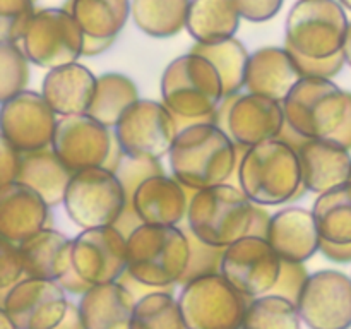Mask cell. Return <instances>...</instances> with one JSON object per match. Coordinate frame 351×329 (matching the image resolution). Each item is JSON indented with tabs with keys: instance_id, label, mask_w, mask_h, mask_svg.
<instances>
[{
	"instance_id": "cell-1",
	"label": "cell",
	"mask_w": 351,
	"mask_h": 329,
	"mask_svg": "<svg viewBox=\"0 0 351 329\" xmlns=\"http://www.w3.org/2000/svg\"><path fill=\"white\" fill-rule=\"evenodd\" d=\"M168 160L173 177L195 192L228 184L239 168L235 141L211 123L180 130Z\"/></svg>"
},
{
	"instance_id": "cell-2",
	"label": "cell",
	"mask_w": 351,
	"mask_h": 329,
	"mask_svg": "<svg viewBox=\"0 0 351 329\" xmlns=\"http://www.w3.org/2000/svg\"><path fill=\"white\" fill-rule=\"evenodd\" d=\"M240 188L257 206H280L304 197L298 153L281 139L249 147L237 168Z\"/></svg>"
},
{
	"instance_id": "cell-3",
	"label": "cell",
	"mask_w": 351,
	"mask_h": 329,
	"mask_svg": "<svg viewBox=\"0 0 351 329\" xmlns=\"http://www.w3.org/2000/svg\"><path fill=\"white\" fill-rule=\"evenodd\" d=\"M191 247L182 226L141 225L127 236V271L153 287L180 283Z\"/></svg>"
},
{
	"instance_id": "cell-4",
	"label": "cell",
	"mask_w": 351,
	"mask_h": 329,
	"mask_svg": "<svg viewBox=\"0 0 351 329\" xmlns=\"http://www.w3.org/2000/svg\"><path fill=\"white\" fill-rule=\"evenodd\" d=\"M254 211L256 204L242 188L221 184L192 195L187 225L202 242L226 249L249 236Z\"/></svg>"
},
{
	"instance_id": "cell-5",
	"label": "cell",
	"mask_w": 351,
	"mask_h": 329,
	"mask_svg": "<svg viewBox=\"0 0 351 329\" xmlns=\"http://www.w3.org/2000/svg\"><path fill=\"white\" fill-rule=\"evenodd\" d=\"M225 98L221 77L209 60L189 51L175 58L161 75V103L182 119H202Z\"/></svg>"
},
{
	"instance_id": "cell-6",
	"label": "cell",
	"mask_w": 351,
	"mask_h": 329,
	"mask_svg": "<svg viewBox=\"0 0 351 329\" xmlns=\"http://www.w3.org/2000/svg\"><path fill=\"white\" fill-rule=\"evenodd\" d=\"M350 91L331 79L302 77L283 101L285 119L305 139H331L348 113Z\"/></svg>"
},
{
	"instance_id": "cell-7",
	"label": "cell",
	"mask_w": 351,
	"mask_h": 329,
	"mask_svg": "<svg viewBox=\"0 0 351 329\" xmlns=\"http://www.w3.org/2000/svg\"><path fill=\"white\" fill-rule=\"evenodd\" d=\"M348 17L338 0H298L287 17L285 47L314 60L341 53Z\"/></svg>"
},
{
	"instance_id": "cell-8",
	"label": "cell",
	"mask_w": 351,
	"mask_h": 329,
	"mask_svg": "<svg viewBox=\"0 0 351 329\" xmlns=\"http://www.w3.org/2000/svg\"><path fill=\"white\" fill-rule=\"evenodd\" d=\"M178 307L187 329H242L252 298L232 287L221 274L199 278L180 287Z\"/></svg>"
},
{
	"instance_id": "cell-9",
	"label": "cell",
	"mask_w": 351,
	"mask_h": 329,
	"mask_svg": "<svg viewBox=\"0 0 351 329\" xmlns=\"http://www.w3.org/2000/svg\"><path fill=\"white\" fill-rule=\"evenodd\" d=\"M127 206L125 192L117 173L106 168H89L72 175L64 208L82 230L113 226Z\"/></svg>"
},
{
	"instance_id": "cell-10",
	"label": "cell",
	"mask_w": 351,
	"mask_h": 329,
	"mask_svg": "<svg viewBox=\"0 0 351 329\" xmlns=\"http://www.w3.org/2000/svg\"><path fill=\"white\" fill-rule=\"evenodd\" d=\"M113 136L125 156L156 160L170 154L178 127L175 117L163 103L139 99L122 115Z\"/></svg>"
},
{
	"instance_id": "cell-11",
	"label": "cell",
	"mask_w": 351,
	"mask_h": 329,
	"mask_svg": "<svg viewBox=\"0 0 351 329\" xmlns=\"http://www.w3.org/2000/svg\"><path fill=\"white\" fill-rule=\"evenodd\" d=\"M21 47L29 62L51 71L77 64V58L82 57L84 33L64 7H48L36 10Z\"/></svg>"
},
{
	"instance_id": "cell-12",
	"label": "cell",
	"mask_w": 351,
	"mask_h": 329,
	"mask_svg": "<svg viewBox=\"0 0 351 329\" xmlns=\"http://www.w3.org/2000/svg\"><path fill=\"white\" fill-rule=\"evenodd\" d=\"M71 302L58 281L24 278L0 295V310L17 329H53L64 321Z\"/></svg>"
},
{
	"instance_id": "cell-13",
	"label": "cell",
	"mask_w": 351,
	"mask_h": 329,
	"mask_svg": "<svg viewBox=\"0 0 351 329\" xmlns=\"http://www.w3.org/2000/svg\"><path fill=\"white\" fill-rule=\"evenodd\" d=\"M297 308L308 329H351V276L336 269L311 273Z\"/></svg>"
},
{
	"instance_id": "cell-14",
	"label": "cell",
	"mask_w": 351,
	"mask_h": 329,
	"mask_svg": "<svg viewBox=\"0 0 351 329\" xmlns=\"http://www.w3.org/2000/svg\"><path fill=\"white\" fill-rule=\"evenodd\" d=\"M281 259L266 239L245 236L226 247L221 276L249 298L267 295L280 276Z\"/></svg>"
},
{
	"instance_id": "cell-15",
	"label": "cell",
	"mask_w": 351,
	"mask_h": 329,
	"mask_svg": "<svg viewBox=\"0 0 351 329\" xmlns=\"http://www.w3.org/2000/svg\"><path fill=\"white\" fill-rule=\"evenodd\" d=\"M115 136L88 113L60 117L53 134L51 151L72 171L98 168L106 163Z\"/></svg>"
},
{
	"instance_id": "cell-16",
	"label": "cell",
	"mask_w": 351,
	"mask_h": 329,
	"mask_svg": "<svg viewBox=\"0 0 351 329\" xmlns=\"http://www.w3.org/2000/svg\"><path fill=\"white\" fill-rule=\"evenodd\" d=\"M57 122L40 93L26 89L2 103V139L23 154L51 147Z\"/></svg>"
},
{
	"instance_id": "cell-17",
	"label": "cell",
	"mask_w": 351,
	"mask_h": 329,
	"mask_svg": "<svg viewBox=\"0 0 351 329\" xmlns=\"http://www.w3.org/2000/svg\"><path fill=\"white\" fill-rule=\"evenodd\" d=\"M72 267L93 287L117 283L127 271V239L115 226L82 230L72 245Z\"/></svg>"
},
{
	"instance_id": "cell-18",
	"label": "cell",
	"mask_w": 351,
	"mask_h": 329,
	"mask_svg": "<svg viewBox=\"0 0 351 329\" xmlns=\"http://www.w3.org/2000/svg\"><path fill=\"white\" fill-rule=\"evenodd\" d=\"M195 191L184 187L175 177L156 175L141 184L132 206L143 225L180 226L187 219L189 204Z\"/></svg>"
},
{
	"instance_id": "cell-19",
	"label": "cell",
	"mask_w": 351,
	"mask_h": 329,
	"mask_svg": "<svg viewBox=\"0 0 351 329\" xmlns=\"http://www.w3.org/2000/svg\"><path fill=\"white\" fill-rule=\"evenodd\" d=\"M285 123L283 103L267 96L243 93L237 96L230 113L228 136L237 144L252 147L280 137Z\"/></svg>"
},
{
	"instance_id": "cell-20",
	"label": "cell",
	"mask_w": 351,
	"mask_h": 329,
	"mask_svg": "<svg viewBox=\"0 0 351 329\" xmlns=\"http://www.w3.org/2000/svg\"><path fill=\"white\" fill-rule=\"evenodd\" d=\"M48 209L43 197L21 182L0 185V233L3 240L21 243L47 228Z\"/></svg>"
},
{
	"instance_id": "cell-21",
	"label": "cell",
	"mask_w": 351,
	"mask_h": 329,
	"mask_svg": "<svg viewBox=\"0 0 351 329\" xmlns=\"http://www.w3.org/2000/svg\"><path fill=\"white\" fill-rule=\"evenodd\" d=\"M266 240L281 260L305 264L319 252L322 239L312 209L290 206L271 216Z\"/></svg>"
},
{
	"instance_id": "cell-22",
	"label": "cell",
	"mask_w": 351,
	"mask_h": 329,
	"mask_svg": "<svg viewBox=\"0 0 351 329\" xmlns=\"http://www.w3.org/2000/svg\"><path fill=\"white\" fill-rule=\"evenodd\" d=\"M297 153L307 192L321 195L351 182V153L346 147L328 139H308Z\"/></svg>"
},
{
	"instance_id": "cell-23",
	"label": "cell",
	"mask_w": 351,
	"mask_h": 329,
	"mask_svg": "<svg viewBox=\"0 0 351 329\" xmlns=\"http://www.w3.org/2000/svg\"><path fill=\"white\" fill-rule=\"evenodd\" d=\"M96 84L98 77L86 65L71 64L48 71L41 82V96L55 115H82L91 108Z\"/></svg>"
},
{
	"instance_id": "cell-24",
	"label": "cell",
	"mask_w": 351,
	"mask_h": 329,
	"mask_svg": "<svg viewBox=\"0 0 351 329\" xmlns=\"http://www.w3.org/2000/svg\"><path fill=\"white\" fill-rule=\"evenodd\" d=\"M302 75L287 48L263 47L250 53L245 89L283 103Z\"/></svg>"
},
{
	"instance_id": "cell-25",
	"label": "cell",
	"mask_w": 351,
	"mask_h": 329,
	"mask_svg": "<svg viewBox=\"0 0 351 329\" xmlns=\"http://www.w3.org/2000/svg\"><path fill=\"white\" fill-rule=\"evenodd\" d=\"M23 256L26 278L58 281L72 267L74 240L53 228H43L17 243Z\"/></svg>"
},
{
	"instance_id": "cell-26",
	"label": "cell",
	"mask_w": 351,
	"mask_h": 329,
	"mask_svg": "<svg viewBox=\"0 0 351 329\" xmlns=\"http://www.w3.org/2000/svg\"><path fill=\"white\" fill-rule=\"evenodd\" d=\"M137 302L120 283L95 284L77 302L84 329H129Z\"/></svg>"
},
{
	"instance_id": "cell-27",
	"label": "cell",
	"mask_w": 351,
	"mask_h": 329,
	"mask_svg": "<svg viewBox=\"0 0 351 329\" xmlns=\"http://www.w3.org/2000/svg\"><path fill=\"white\" fill-rule=\"evenodd\" d=\"M72 171L62 163L51 147L23 154V167L17 182L36 191L48 206L64 204Z\"/></svg>"
},
{
	"instance_id": "cell-28",
	"label": "cell",
	"mask_w": 351,
	"mask_h": 329,
	"mask_svg": "<svg viewBox=\"0 0 351 329\" xmlns=\"http://www.w3.org/2000/svg\"><path fill=\"white\" fill-rule=\"evenodd\" d=\"M240 14L233 0H191L187 31L195 43L218 45L235 38Z\"/></svg>"
},
{
	"instance_id": "cell-29",
	"label": "cell",
	"mask_w": 351,
	"mask_h": 329,
	"mask_svg": "<svg viewBox=\"0 0 351 329\" xmlns=\"http://www.w3.org/2000/svg\"><path fill=\"white\" fill-rule=\"evenodd\" d=\"M64 9L86 36L117 38L130 16V0H67Z\"/></svg>"
},
{
	"instance_id": "cell-30",
	"label": "cell",
	"mask_w": 351,
	"mask_h": 329,
	"mask_svg": "<svg viewBox=\"0 0 351 329\" xmlns=\"http://www.w3.org/2000/svg\"><path fill=\"white\" fill-rule=\"evenodd\" d=\"M191 0H130V16L143 33L171 38L187 26Z\"/></svg>"
},
{
	"instance_id": "cell-31",
	"label": "cell",
	"mask_w": 351,
	"mask_h": 329,
	"mask_svg": "<svg viewBox=\"0 0 351 329\" xmlns=\"http://www.w3.org/2000/svg\"><path fill=\"white\" fill-rule=\"evenodd\" d=\"M139 99V89L132 79L120 72H106L98 77L95 99L88 115L112 129L119 123L123 113Z\"/></svg>"
},
{
	"instance_id": "cell-32",
	"label": "cell",
	"mask_w": 351,
	"mask_h": 329,
	"mask_svg": "<svg viewBox=\"0 0 351 329\" xmlns=\"http://www.w3.org/2000/svg\"><path fill=\"white\" fill-rule=\"evenodd\" d=\"M312 215L322 240L351 243V182L317 195Z\"/></svg>"
},
{
	"instance_id": "cell-33",
	"label": "cell",
	"mask_w": 351,
	"mask_h": 329,
	"mask_svg": "<svg viewBox=\"0 0 351 329\" xmlns=\"http://www.w3.org/2000/svg\"><path fill=\"white\" fill-rule=\"evenodd\" d=\"M191 53L201 55L213 64L221 77L223 89L226 96L240 95V89L245 88V74L250 53L237 38L221 41L218 45H199L191 48Z\"/></svg>"
},
{
	"instance_id": "cell-34",
	"label": "cell",
	"mask_w": 351,
	"mask_h": 329,
	"mask_svg": "<svg viewBox=\"0 0 351 329\" xmlns=\"http://www.w3.org/2000/svg\"><path fill=\"white\" fill-rule=\"evenodd\" d=\"M297 305L276 295L252 298L247 307L242 329H300Z\"/></svg>"
},
{
	"instance_id": "cell-35",
	"label": "cell",
	"mask_w": 351,
	"mask_h": 329,
	"mask_svg": "<svg viewBox=\"0 0 351 329\" xmlns=\"http://www.w3.org/2000/svg\"><path fill=\"white\" fill-rule=\"evenodd\" d=\"M129 329H187L178 300L170 293H154L137 302Z\"/></svg>"
},
{
	"instance_id": "cell-36",
	"label": "cell",
	"mask_w": 351,
	"mask_h": 329,
	"mask_svg": "<svg viewBox=\"0 0 351 329\" xmlns=\"http://www.w3.org/2000/svg\"><path fill=\"white\" fill-rule=\"evenodd\" d=\"M29 58L19 43L0 45V99L14 98L26 91L29 82Z\"/></svg>"
},
{
	"instance_id": "cell-37",
	"label": "cell",
	"mask_w": 351,
	"mask_h": 329,
	"mask_svg": "<svg viewBox=\"0 0 351 329\" xmlns=\"http://www.w3.org/2000/svg\"><path fill=\"white\" fill-rule=\"evenodd\" d=\"M182 230L185 232L189 239V247H191V257H189V266L185 269V274L182 276L178 287L191 283V281L199 280V278L211 276V274H221V264L223 256H225V249L223 247L209 245V243L202 242L201 239L194 235L187 223H182Z\"/></svg>"
},
{
	"instance_id": "cell-38",
	"label": "cell",
	"mask_w": 351,
	"mask_h": 329,
	"mask_svg": "<svg viewBox=\"0 0 351 329\" xmlns=\"http://www.w3.org/2000/svg\"><path fill=\"white\" fill-rule=\"evenodd\" d=\"M34 14V0H0L2 43H21Z\"/></svg>"
},
{
	"instance_id": "cell-39",
	"label": "cell",
	"mask_w": 351,
	"mask_h": 329,
	"mask_svg": "<svg viewBox=\"0 0 351 329\" xmlns=\"http://www.w3.org/2000/svg\"><path fill=\"white\" fill-rule=\"evenodd\" d=\"M311 273L307 271L304 263H290V260H281L280 276L276 284L267 295H276L297 305L305 284H307Z\"/></svg>"
},
{
	"instance_id": "cell-40",
	"label": "cell",
	"mask_w": 351,
	"mask_h": 329,
	"mask_svg": "<svg viewBox=\"0 0 351 329\" xmlns=\"http://www.w3.org/2000/svg\"><path fill=\"white\" fill-rule=\"evenodd\" d=\"M24 278H26V273H24L19 245L2 239V243H0V295L12 290Z\"/></svg>"
},
{
	"instance_id": "cell-41",
	"label": "cell",
	"mask_w": 351,
	"mask_h": 329,
	"mask_svg": "<svg viewBox=\"0 0 351 329\" xmlns=\"http://www.w3.org/2000/svg\"><path fill=\"white\" fill-rule=\"evenodd\" d=\"M287 48V47H285ZM291 58H293L295 65H297L298 72H300L302 77H315V79H331L336 77L339 72L343 71L345 67L346 60H345V55L338 53L335 57H329V58H322V60H314V58H307L304 55L297 53V51L290 50Z\"/></svg>"
},
{
	"instance_id": "cell-42",
	"label": "cell",
	"mask_w": 351,
	"mask_h": 329,
	"mask_svg": "<svg viewBox=\"0 0 351 329\" xmlns=\"http://www.w3.org/2000/svg\"><path fill=\"white\" fill-rule=\"evenodd\" d=\"M285 0H233L240 17L250 23H266L283 7Z\"/></svg>"
},
{
	"instance_id": "cell-43",
	"label": "cell",
	"mask_w": 351,
	"mask_h": 329,
	"mask_svg": "<svg viewBox=\"0 0 351 329\" xmlns=\"http://www.w3.org/2000/svg\"><path fill=\"white\" fill-rule=\"evenodd\" d=\"M23 167V153L2 139L0 144V185L17 182Z\"/></svg>"
},
{
	"instance_id": "cell-44",
	"label": "cell",
	"mask_w": 351,
	"mask_h": 329,
	"mask_svg": "<svg viewBox=\"0 0 351 329\" xmlns=\"http://www.w3.org/2000/svg\"><path fill=\"white\" fill-rule=\"evenodd\" d=\"M117 283L122 284V287L125 288L130 295H132L134 300L136 302H141L143 298L149 297V295H154V293L173 295L175 287H177V284H171V287H153V284H146V283H143V281L137 280V278H134L129 271H125V273L120 276V280L117 281Z\"/></svg>"
},
{
	"instance_id": "cell-45",
	"label": "cell",
	"mask_w": 351,
	"mask_h": 329,
	"mask_svg": "<svg viewBox=\"0 0 351 329\" xmlns=\"http://www.w3.org/2000/svg\"><path fill=\"white\" fill-rule=\"evenodd\" d=\"M319 252L328 260L336 264H350L351 263V243H332L328 240H321V249Z\"/></svg>"
},
{
	"instance_id": "cell-46",
	"label": "cell",
	"mask_w": 351,
	"mask_h": 329,
	"mask_svg": "<svg viewBox=\"0 0 351 329\" xmlns=\"http://www.w3.org/2000/svg\"><path fill=\"white\" fill-rule=\"evenodd\" d=\"M58 284H60L67 293L72 295H84L86 291L93 287V284H89L74 267H71V269L58 280Z\"/></svg>"
},
{
	"instance_id": "cell-47",
	"label": "cell",
	"mask_w": 351,
	"mask_h": 329,
	"mask_svg": "<svg viewBox=\"0 0 351 329\" xmlns=\"http://www.w3.org/2000/svg\"><path fill=\"white\" fill-rule=\"evenodd\" d=\"M115 38H93L84 34V47H82V57H98L105 53L108 48L113 47Z\"/></svg>"
},
{
	"instance_id": "cell-48",
	"label": "cell",
	"mask_w": 351,
	"mask_h": 329,
	"mask_svg": "<svg viewBox=\"0 0 351 329\" xmlns=\"http://www.w3.org/2000/svg\"><path fill=\"white\" fill-rule=\"evenodd\" d=\"M271 216L273 215H269L263 206L256 204V211H254V219L252 226H250L249 236H261V239H266L267 230H269Z\"/></svg>"
},
{
	"instance_id": "cell-49",
	"label": "cell",
	"mask_w": 351,
	"mask_h": 329,
	"mask_svg": "<svg viewBox=\"0 0 351 329\" xmlns=\"http://www.w3.org/2000/svg\"><path fill=\"white\" fill-rule=\"evenodd\" d=\"M239 95H233V96H226L223 98V101L219 103L218 108L215 110L216 113V127L223 130V132L228 134V122H230V113H232L233 105H235V99Z\"/></svg>"
},
{
	"instance_id": "cell-50",
	"label": "cell",
	"mask_w": 351,
	"mask_h": 329,
	"mask_svg": "<svg viewBox=\"0 0 351 329\" xmlns=\"http://www.w3.org/2000/svg\"><path fill=\"white\" fill-rule=\"evenodd\" d=\"M329 141H332V143L339 144V146L346 147V149L351 151V91H350V106H348V113H346L345 122H343V125L339 127L338 132H336Z\"/></svg>"
},
{
	"instance_id": "cell-51",
	"label": "cell",
	"mask_w": 351,
	"mask_h": 329,
	"mask_svg": "<svg viewBox=\"0 0 351 329\" xmlns=\"http://www.w3.org/2000/svg\"><path fill=\"white\" fill-rule=\"evenodd\" d=\"M53 329H84V324H82L81 321V315H79V308L77 305L72 304L69 305V310L67 314H65L64 321L60 322V324L57 326V328Z\"/></svg>"
},
{
	"instance_id": "cell-52",
	"label": "cell",
	"mask_w": 351,
	"mask_h": 329,
	"mask_svg": "<svg viewBox=\"0 0 351 329\" xmlns=\"http://www.w3.org/2000/svg\"><path fill=\"white\" fill-rule=\"evenodd\" d=\"M278 139H281V141H285V143H287V144H290V146L293 147L295 151L300 149V147L304 146L305 141H308V139H305L304 136H300V134H298L297 130L291 129V127L288 125V123H285L283 130H281V134H280V137H278Z\"/></svg>"
},
{
	"instance_id": "cell-53",
	"label": "cell",
	"mask_w": 351,
	"mask_h": 329,
	"mask_svg": "<svg viewBox=\"0 0 351 329\" xmlns=\"http://www.w3.org/2000/svg\"><path fill=\"white\" fill-rule=\"evenodd\" d=\"M123 158H125V153L122 151V147L119 146V143H113V147L112 151H110V156L108 160H106V163L103 164V168H106V170L113 171V173H117V170L120 168V164H122Z\"/></svg>"
},
{
	"instance_id": "cell-54",
	"label": "cell",
	"mask_w": 351,
	"mask_h": 329,
	"mask_svg": "<svg viewBox=\"0 0 351 329\" xmlns=\"http://www.w3.org/2000/svg\"><path fill=\"white\" fill-rule=\"evenodd\" d=\"M343 55H345L346 64L351 67V21L348 24V31H346V38H345V45H343Z\"/></svg>"
},
{
	"instance_id": "cell-55",
	"label": "cell",
	"mask_w": 351,
	"mask_h": 329,
	"mask_svg": "<svg viewBox=\"0 0 351 329\" xmlns=\"http://www.w3.org/2000/svg\"><path fill=\"white\" fill-rule=\"evenodd\" d=\"M0 329H17L16 324L10 321V317L3 310H0Z\"/></svg>"
},
{
	"instance_id": "cell-56",
	"label": "cell",
	"mask_w": 351,
	"mask_h": 329,
	"mask_svg": "<svg viewBox=\"0 0 351 329\" xmlns=\"http://www.w3.org/2000/svg\"><path fill=\"white\" fill-rule=\"evenodd\" d=\"M339 3H341L343 7H346L348 10H351V0H339Z\"/></svg>"
}]
</instances>
